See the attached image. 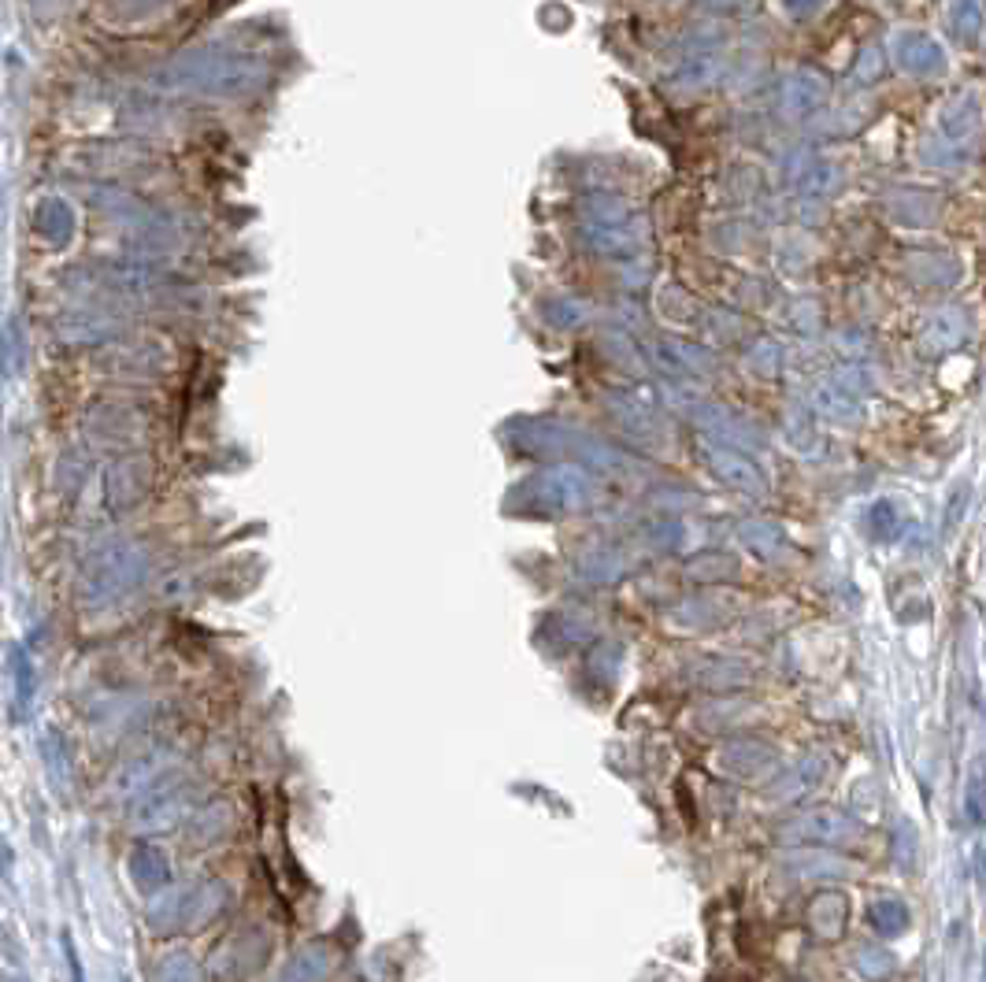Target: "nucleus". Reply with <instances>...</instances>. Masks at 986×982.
Instances as JSON below:
<instances>
[{
  "label": "nucleus",
  "instance_id": "3",
  "mask_svg": "<svg viewBox=\"0 0 986 982\" xmlns=\"http://www.w3.org/2000/svg\"><path fill=\"white\" fill-rule=\"evenodd\" d=\"M946 134L953 138V145H961L975 134V115H972V101H957L949 104L946 112Z\"/></svg>",
  "mask_w": 986,
  "mask_h": 982
},
{
  "label": "nucleus",
  "instance_id": "2",
  "mask_svg": "<svg viewBox=\"0 0 986 982\" xmlns=\"http://www.w3.org/2000/svg\"><path fill=\"white\" fill-rule=\"evenodd\" d=\"M961 341H964V323H961V315H953V312L931 315V319L923 323V330H920V345L931 356L949 353V349H957Z\"/></svg>",
  "mask_w": 986,
  "mask_h": 982
},
{
  "label": "nucleus",
  "instance_id": "1",
  "mask_svg": "<svg viewBox=\"0 0 986 982\" xmlns=\"http://www.w3.org/2000/svg\"><path fill=\"white\" fill-rule=\"evenodd\" d=\"M894 49H898V63L905 71H912L916 78H935L946 71V56L938 49L931 38H923V34H901L894 41Z\"/></svg>",
  "mask_w": 986,
  "mask_h": 982
},
{
  "label": "nucleus",
  "instance_id": "4",
  "mask_svg": "<svg viewBox=\"0 0 986 982\" xmlns=\"http://www.w3.org/2000/svg\"><path fill=\"white\" fill-rule=\"evenodd\" d=\"M916 278L920 282H953L957 278V260H949V256H916Z\"/></svg>",
  "mask_w": 986,
  "mask_h": 982
},
{
  "label": "nucleus",
  "instance_id": "6",
  "mask_svg": "<svg viewBox=\"0 0 986 982\" xmlns=\"http://www.w3.org/2000/svg\"><path fill=\"white\" fill-rule=\"evenodd\" d=\"M979 790H986V786L979 779H972V786H968V819L972 823H979L986 816V805H979Z\"/></svg>",
  "mask_w": 986,
  "mask_h": 982
},
{
  "label": "nucleus",
  "instance_id": "5",
  "mask_svg": "<svg viewBox=\"0 0 986 982\" xmlns=\"http://www.w3.org/2000/svg\"><path fill=\"white\" fill-rule=\"evenodd\" d=\"M949 15H953V26H957V34H961L964 41H972L975 34H979V26H983V12H979L975 0H953Z\"/></svg>",
  "mask_w": 986,
  "mask_h": 982
}]
</instances>
